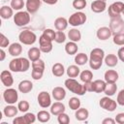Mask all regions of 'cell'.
Listing matches in <instances>:
<instances>
[{
  "label": "cell",
  "instance_id": "9c48e42d",
  "mask_svg": "<svg viewBox=\"0 0 124 124\" xmlns=\"http://www.w3.org/2000/svg\"><path fill=\"white\" fill-rule=\"evenodd\" d=\"M3 99L8 105H14L17 102L18 94L17 91L14 88H8L3 92Z\"/></svg>",
  "mask_w": 124,
  "mask_h": 124
},
{
  "label": "cell",
  "instance_id": "f6af8a7d",
  "mask_svg": "<svg viewBox=\"0 0 124 124\" xmlns=\"http://www.w3.org/2000/svg\"><path fill=\"white\" fill-rule=\"evenodd\" d=\"M55 31L54 30H52V29H50V28H46V29H45L44 31H43V34L45 35V36H46L48 39H50L51 41H54V39H55Z\"/></svg>",
  "mask_w": 124,
  "mask_h": 124
},
{
  "label": "cell",
  "instance_id": "f1b7e54d",
  "mask_svg": "<svg viewBox=\"0 0 124 124\" xmlns=\"http://www.w3.org/2000/svg\"><path fill=\"white\" fill-rule=\"evenodd\" d=\"M51 72H52V75L54 77H62L65 73V68L63 66V64L61 63H55L53 66H52V69H51Z\"/></svg>",
  "mask_w": 124,
  "mask_h": 124
},
{
  "label": "cell",
  "instance_id": "d590c367",
  "mask_svg": "<svg viewBox=\"0 0 124 124\" xmlns=\"http://www.w3.org/2000/svg\"><path fill=\"white\" fill-rule=\"evenodd\" d=\"M37 119L42 122V123H46L47 121H49L50 119V113L46 110H40L37 114Z\"/></svg>",
  "mask_w": 124,
  "mask_h": 124
},
{
  "label": "cell",
  "instance_id": "91938a15",
  "mask_svg": "<svg viewBox=\"0 0 124 124\" xmlns=\"http://www.w3.org/2000/svg\"><path fill=\"white\" fill-rule=\"evenodd\" d=\"M103 1H107V0H103Z\"/></svg>",
  "mask_w": 124,
  "mask_h": 124
},
{
  "label": "cell",
  "instance_id": "cb8c5ba5",
  "mask_svg": "<svg viewBox=\"0 0 124 124\" xmlns=\"http://www.w3.org/2000/svg\"><path fill=\"white\" fill-rule=\"evenodd\" d=\"M68 24H69L68 20L65 17H62V16L57 17L54 20V26L58 31H64L68 27Z\"/></svg>",
  "mask_w": 124,
  "mask_h": 124
},
{
  "label": "cell",
  "instance_id": "277c9868",
  "mask_svg": "<svg viewBox=\"0 0 124 124\" xmlns=\"http://www.w3.org/2000/svg\"><path fill=\"white\" fill-rule=\"evenodd\" d=\"M30 14L26 11H19L17 12L15 16H14V22L16 23V26L18 27H22L27 25L30 22Z\"/></svg>",
  "mask_w": 124,
  "mask_h": 124
},
{
  "label": "cell",
  "instance_id": "7402d4cb",
  "mask_svg": "<svg viewBox=\"0 0 124 124\" xmlns=\"http://www.w3.org/2000/svg\"><path fill=\"white\" fill-rule=\"evenodd\" d=\"M41 52H42V51H41L40 47L33 46V47L29 48L28 53H27V54H28V59H29L31 62L40 59V57H41Z\"/></svg>",
  "mask_w": 124,
  "mask_h": 124
},
{
  "label": "cell",
  "instance_id": "6f0895ef",
  "mask_svg": "<svg viewBox=\"0 0 124 124\" xmlns=\"http://www.w3.org/2000/svg\"><path fill=\"white\" fill-rule=\"evenodd\" d=\"M46 4H48V5H54V4H56L57 3V1L58 0H43Z\"/></svg>",
  "mask_w": 124,
  "mask_h": 124
},
{
  "label": "cell",
  "instance_id": "52a82bcc",
  "mask_svg": "<svg viewBox=\"0 0 124 124\" xmlns=\"http://www.w3.org/2000/svg\"><path fill=\"white\" fill-rule=\"evenodd\" d=\"M85 21H86V16L82 12L74 13L72 16H70V17L68 19V22L70 23V25H72L74 27L82 25L83 23H85Z\"/></svg>",
  "mask_w": 124,
  "mask_h": 124
},
{
  "label": "cell",
  "instance_id": "9f6ffc18",
  "mask_svg": "<svg viewBox=\"0 0 124 124\" xmlns=\"http://www.w3.org/2000/svg\"><path fill=\"white\" fill-rule=\"evenodd\" d=\"M5 57H6V52L4 51L3 48H1V50H0V61H4Z\"/></svg>",
  "mask_w": 124,
  "mask_h": 124
},
{
  "label": "cell",
  "instance_id": "4316f807",
  "mask_svg": "<svg viewBox=\"0 0 124 124\" xmlns=\"http://www.w3.org/2000/svg\"><path fill=\"white\" fill-rule=\"evenodd\" d=\"M13 8L9 6H2L0 9V16L3 19H9L14 16Z\"/></svg>",
  "mask_w": 124,
  "mask_h": 124
},
{
  "label": "cell",
  "instance_id": "e0dca14e",
  "mask_svg": "<svg viewBox=\"0 0 124 124\" xmlns=\"http://www.w3.org/2000/svg\"><path fill=\"white\" fill-rule=\"evenodd\" d=\"M51 95L54 98V100H56V101H62L66 97V91H65V89L63 87L56 86V87H54L52 89Z\"/></svg>",
  "mask_w": 124,
  "mask_h": 124
},
{
  "label": "cell",
  "instance_id": "836d02e7",
  "mask_svg": "<svg viewBox=\"0 0 124 124\" xmlns=\"http://www.w3.org/2000/svg\"><path fill=\"white\" fill-rule=\"evenodd\" d=\"M79 78L82 82H88V81H92L93 78V74L91 71L89 70H84L79 74Z\"/></svg>",
  "mask_w": 124,
  "mask_h": 124
},
{
  "label": "cell",
  "instance_id": "d6a6232c",
  "mask_svg": "<svg viewBox=\"0 0 124 124\" xmlns=\"http://www.w3.org/2000/svg\"><path fill=\"white\" fill-rule=\"evenodd\" d=\"M88 60H89L88 56H87L85 53H83V52L78 53V54H76V56H75V62H76V64L78 65V66L84 65L86 62H88Z\"/></svg>",
  "mask_w": 124,
  "mask_h": 124
},
{
  "label": "cell",
  "instance_id": "8992f818",
  "mask_svg": "<svg viewBox=\"0 0 124 124\" xmlns=\"http://www.w3.org/2000/svg\"><path fill=\"white\" fill-rule=\"evenodd\" d=\"M109 29L111 30L112 35H115V34H118V33H122L124 31V21H123V19L120 16L110 18Z\"/></svg>",
  "mask_w": 124,
  "mask_h": 124
},
{
  "label": "cell",
  "instance_id": "d6986e66",
  "mask_svg": "<svg viewBox=\"0 0 124 124\" xmlns=\"http://www.w3.org/2000/svg\"><path fill=\"white\" fill-rule=\"evenodd\" d=\"M33 89V83L28 80V79H24V80H21L19 83H18V90L23 93V94H26V93H29L31 90Z\"/></svg>",
  "mask_w": 124,
  "mask_h": 124
},
{
  "label": "cell",
  "instance_id": "816d5d0a",
  "mask_svg": "<svg viewBox=\"0 0 124 124\" xmlns=\"http://www.w3.org/2000/svg\"><path fill=\"white\" fill-rule=\"evenodd\" d=\"M13 123H14V124H27L26 121H25L24 116H18V117H16V118L13 120Z\"/></svg>",
  "mask_w": 124,
  "mask_h": 124
},
{
  "label": "cell",
  "instance_id": "484cf974",
  "mask_svg": "<svg viewBox=\"0 0 124 124\" xmlns=\"http://www.w3.org/2000/svg\"><path fill=\"white\" fill-rule=\"evenodd\" d=\"M75 116H76V119L78 120V121H84L88 118L89 116V111L85 108H79L76 110V113H75Z\"/></svg>",
  "mask_w": 124,
  "mask_h": 124
},
{
  "label": "cell",
  "instance_id": "44dd1931",
  "mask_svg": "<svg viewBox=\"0 0 124 124\" xmlns=\"http://www.w3.org/2000/svg\"><path fill=\"white\" fill-rule=\"evenodd\" d=\"M65 106L61 102H55L50 106V113L53 115H59L62 112H65Z\"/></svg>",
  "mask_w": 124,
  "mask_h": 124
},
{
  "label": "cell",
  "instance_id": "2e32d148",
  "mask_svg": "<svg viewBox=\"0 0 124 124\" xmlns=\"http://www.w3.org/2000/svg\"><path fill=\"white\" fill-rule=\"evenodd\" d=\"M107 9V4H106V1H103V0H95L91 3V10L94 12V13H103L105 10Z\"/></svg>",
  "mask_w": 124,
  "mask_h": 124
},
{
  "label": "cell",
  "instance_id": "f35d334b",
  "mask_svg": "<svg viewBox=\"0 0 124 124\" xmlns=\"http://www.w3.org/2000/svg\"><path fill=\"white\" fill-rule=\"evenodd\" d=\"M112 41L117 46H124V32L113 35Z\"/></svg>",
  "mask_w": 124,
  "mask_h": 124
},
{
  "label": "cell",
  "instance_id": "e575fe53",
  "mask_svg": "<svg viewBox=\"0 0 124 124\" xmlns=\"http://www.w3.org/2000/svg\"><path fill=\"white\" fill-rule=\"evenodd\" d=\"M116 90H117V85L115 83H107L104 93L107 96L110 97V96H113L116 93Z\"/></svg>",
  "mask_w": 124,
  "mask_h": 124
},
{
  "label": "cell",
  "instance_id": "681fc988",
  "mask_svg": "<svg viewBox=\"0 0 124 124\" xmlns=\"http://www.w3.org/2000/svg\"><path fill=\"white\" fill-rule=\"evenodd\" d=\"M116 102L118 105L120 106H124V89L120 90L118 95H117V99H116Z\"/></svg>",
  "mask_w": 124,
  "mask_h": 124
},
{
  "label": "cell",
  "instance_id": "11a10c76",
  "mask_svg": "<svg viewBox=\"0 0 124 124\" xmlns=\"http://www.w3.org/2000/svg\"><path fill=\"white\" fill-rule=\"evenodd\" d=\"M103 124H114L115 123V119H112V118H105L103 121H102Z\"/></svg>",
  "mask_w": 124,
  "mask_h": 124
},
{
  "label": "cell",
  "instance_id": "5bb4252c",
  "mask_svg": "<svg viewBox=\"0 0 124 124\" xmlns=\"http://www.w3.org/2000/svg\"><path fill=\"white\" fill-rule=\"evenodd\" d=\"M0 78H1L2 83L6 87H10L14 83V78H13V76H12V74H11L10 71H7V70L2 71L1 72V75H0Z\"/></svg>",
  "mask_w": 124,
  "mask_h": 124
},
{
  "label": "cell",
  "instance_id": "8fae6325",
  "mask_svg": "<svg viewBox=\"0 0 124 124\" xmlns=\"http://www.w3.org/2000/svg\"><path fill=\"white\" fill-rule=\"evenodd\" d=\"M39 47L41 49L42 52L45 53H48L52 50V41L50 39H48L46 36H45L44 34H42L39 38Z\"/></svg>",
  "mask_w": 124,
  "mask_h": 124
},
{
  "label": "cell",
  "instance_id": "ba28073f",
  "mask_svg": "<svg viewBox=\"0 0 124 124\" xmlns=\"http://www.w3.org/2000/svg\"><path fill=\"white\" fill-rule=\"evenodd\" d=\"M124 8V3L118 1V2H114L112 4H110L108 6V16L110 18L112 17H118L120 16V15L122 14Z\"/></svg>",
  "mask_w": 124,
  "mask_h": 124
},
{
  "label": "cell",
  "instance_id": "7a4b0ae2",
  "mask_svg": "<svg viewBox=\"0 0 124 124\" xmlns=\"http://www.w3.org/2000/svg\"><path fill=\"white\" fill-rule=\"evenodd\" d=\"M30 68V62L29 59L24 58V57H16L12 59L9 63V69L12 72L15 73H23L28 71Z\"/></svg>",
  "mask_w": 124,
  "mask_h": 124
},
{
  "label": "cell",
  "instance_id": "ac0fdd59",
  "mask_svg": "<svg viewBox=\"0 0 124 124\" xmlns=\"http://www.w3.org/2000/svg\"><path fill=\"white\" fill-rule=\"evenodd\" d=\"M104 78L107 83H115L118 79V73L114 70H108L105 73Z\"/></svg>",
  "mask_w": 124,
  "mask_h": 124
},
{
  "label": "cell",
  "instance_id": "603a6c76",
  "mask_svg": "<svg viewBox=\"0 0 124 124\" xmlns=\"http://www.w3.org/2000/svg\"><path fill=\"white\" fill-rule=\"evenodd\" d=\"M18 111H19L18 108L14 106V105H8L3 109V113L6 117H15L17 114Z\"/></svg>",
  "mask_w": 124,
  "mask_h": 124
},
{
  "label": "cell",
  "instance_id": "30bf717a",
  "mask_svg": "<svg viewBox=\"0 0 124 124\" xmlns=\"http://www.w3.org/2000/svg\"><path fill=\"white\" fill-rule=\"evenodd\" d=\"M99 105H100V107H101L102 108H104L105 110H108V111H114L115 108H116V107H117V102H115L114 100L110 99L109 96H106V97L101 98Z\"/></svg>",
  "mask_w": 124,
  "mask_h": 124
},
{
  "label": "cell",
  "instance_id": "7c38bea8",
  "mask_svg": "<svg viewBox=\"0 0 124 124\" xmlns=\"http://www.w3.org/2000/svg\"><path fill=\"white\" fill-rule=\"evenodd\" d=\"M38 103L41 108H46L51 106V98L50 95L46 91H42L38 95Z\"/></svg>",
  "mask_w": 124,
  "mask_h": 124
},
{
  "label": "cell",
  "instance_id": "c3c4849f",
  "mask_svg": "<svg viewBox=\"0 0 124 124\" xmlns=\"http://www.w3.org/2000/svg\"><path fill=\"white\" fill-rule=\"evenodd\" d=\"M43 75H44V72H40V71H35V70H32L31 72V77L33 79L35 80H39L43 78Z\"/></svg>",
  "mask_w": 124,
  "mask_h": 124
},
{
  "label": "cell",
  "instance_id": "4dcf8cb0",
  "mask_svg": "<svg viewBox=\"0 0 124 124\" xmlns=\"http://www.w3.org/2000/svg\"><path fill=\"white\" fill-rule=\"evenodd\" d=\"M66 73L68 75L69 78H77L78 76H79L80 74V70L78 68V65H71L68 67V69L66 70Z\"/></svg>",
  "mask_w": 124,
  "mask_h": 124
},
{
  "label": "cell",
  "instance_id": "74e56055",
  "mask_svg": "<svg viewBox=\"0 0 124 124\" xmlns=\"http://www.w3.org/2000/svg\"><path fill=\"white\" fill-rule=\"evenodd\" d=\"M69 107L73 110H77L80 108V100L77 97H72L69 100Z\"/></svg>",
  "mask_w": 124,
  "mask_h": 124
},
{
  "label": "cell",
  "instance_id": "6da1fadb",
  "mask_svg": "<svg viewBox=\"0 0 124 124\" xmlns=\"http://www.w3.org/2000/svg\"><path fill=\"white\" fill-rule=\"evenodd\" d=\"M105 58V51L102 48L96 47L93 48L90 52V56H89V66L92 70H98L101 68L102 64H103V60Z\"/></svg>",
  "mask_w": 124,
  "mask_h": 124
},
{
  "label": "cell",
  "instance_id": "ab89813d",
  "mask_svg": "<svg viewBox=\"0 0 124 124\" xmlns=\"http://www.w3.org/2000/svg\"><path fill=\"white\" fill-rule=\"evenodd\" d=\"M24 5L23 0H11V7L16 11H20Z\"/></svg>",
  "mask_w": 124,
  "mask_h": 124
},
{
  "label": "cell",
  "instance_id": "ffe728a7",
  "mask_svg": "<svg viewBox=\"0 0 124 124\" xmlns=\"http://www.w3.org/2000/svg\"><path fill=\"white\" fill-rule=\"evenodd\" d=\"M9 53L14 57H18L22 52V46L18 43H13L9 46Z\"/></svg>",
  "mask_w": 124,
  "mask_h": 124
},
{
  "label": "cell",
  "instance_id": "60d3db41",
  "mask_svg": "<svg viewBox=\"0 0 124 124\" xmlns=\"http://www.w3.org/2000/svg\"><path fill=\"white\" fill-rule=\"evenodd\" d=\"M73 7L76 10L80 11L86 7V0H74L73 1Z\"/></svg>",
  "mask_w": 124,
  "mask_h": 124
},
{
  "label": "cell",
  "instance_id": "4fadbf2b",
  "mask_svg": "<svg viewBox=\"0 0 124 124\" xmlns=\"http://www.w3.org/2000/svg\"><path fill=\"white\" fill-rule=\"evenodd\" d=\"M25 7L29 14H35L41 7V0H26Z\"/></svg>",
  "mask_w": 124,
  "mask_h": 124
},
{
  "label": "cell",
  "instance_id": "f546056e",
  "mask_svg": "<svg viewBox=\"0 0 124 124\" xmlns=\"http://www.w3.org/2000/svg\"><path fill=\"white\" fill-rule=\"evenodd\" d=\"M78 45L76 44V42H68L66 45H65V51L69 54V55H74L78 52Z\"/></svg>",
  "mask_w": 124,
  "mask_h": 124
},
{
  "label": "cell",
  "instance_id": "680465c9",
  "mask_svg": "<svg viewBox=\"0 0 124 124\" xmlns=\"http://www.w3.org/2000/svg\"><path fill=\"white\" fill-rule=\"evenodd\" d=\"M122 15L124 16V8H123V11H122Z\"/></svg>",
  "mask_w": 124,
  "mask_h": 124
},
{
  "label": "cell",
  "instance_id": "bcb514c9",
  "mask_svg": "<svg viewBox=\"0 0 124 124\" xmlns=\"http://www.w3.org/2000/svg\"><path fill=\"white\" fill-rule=\"evenodd\" d=\"M23 116H24L25 121H26V123H27V124L34 123V122H35V120H36V117H37V116H36L34 113H32V112H26Z\"/></svg>",
  "mask_w": 124,
  "mask_h": 124
},
{
  "label": "cell",
  "instance_id": "db71d44e",
  "mask_svg": "<svg viewBox=\"0 0 124 124\" xmlns=\"http://www.w3.org/2000/svg\"><path fill=\"white\" fill-rule=\"evenodd\" d=\"M117 57H118V59H120L122 62H124V46H122V47H120V48L118 49Z\"/></svg>",
  "mask_w": 124,
  "mask_h": 124
},
{
  "label": "cell",
  "instance_id": "f907efd6",
  "mask_svg": "<svg viewBox=\"0 0 124 124\" xmlns=\"http://www.w3.org/2000/svg\"><path fill=\"white\" fill-rule=\"evenodd\" d=\"M115 122L118 124H124V112L117 113L115 116Z\"/></svg>",
  "mask_w": 124,
  "mask_h": 124
},
{
  "label": "cell",
  "instance_id": "9a60e30c",
  "mask_svg": "<svg viewBox=\"0 0 124 124\" xmlns=\"http://www.w3.org/2000/svg\"><path fill=\"white\" fill-rule=\"evenodd\" d=\"M111 36H112V32L109 29V27L103 26L97 30V38L101 41H106V40L109 39Z\"/></svg>",
  "mask_w": 124,
  "mask_h": 124
},
{
  "label": "cell",
  "instance_id": "b9f144b4",
  "mask_svg": "<svg viewBox=\"0 0 124 124\" xmlns=\"http://www.w3.org/2000/svg\"><path fill=\"white\" fill-rule=\"evenodd\" d=\"M17 108H18V110H19V111H21V112H27V110H28L29 108H30V105H29V103H28L27 101L22 100V101H20V102L18 103Z\"/></svg>",
  "mask_w": 124,
  "mask_h": 124
},
{
  "label": "cell",
  "instance_id": "8d00e7d4",
  "mask_svg": "<svg viewBox=\"0 0 124 124\" xmlns=\"http://www.w3.org/2000/svg\"><path fill=\"white\" fill-rule=\"evenodd\" d=\"M32 70L44 72L45 71V62L42 59H38L32 62Z\"/></svg>",
  "mask_w": 124,
  "mask_h": 124
},
{
  "label": "cell",
  "instance_id": "1f68e13d",
  "mask_svg": "<svg viewBox=\"0 0 124 124\" xmlns=\"http://www.w3.org/2000/svg\"><path fill=\"white\" fill-rule=\"evenodd\" d=\"M105 62H106V65L107 66H108V67H114L118 63V57L115 54H112V53L108 54L105 57Z\"/></svg>",
  "mask_w": 124,
  "mask_h": 124
},
{
  "label": "cell",
  "instance_id": "5b68a950",
  "mask_svg": "<svg viewBox=\"0 0 124 124\" xmlns=\"http://www.w3.org/2000/svg\"><path fill=\"white\" fill-rule=\"evenodd\" d=\"M18 40L23 45L31 46L37 41V36H36V34L34 32L30 31V30H23V31H21L19 33Z\"/></svg>",
  "mask_w": 124,
  "mask_h": 124
},
{
  "label": "cell",
  "instance_id": "ee69618b",
  "mask_svg": "<svg viewBox=\"0 0 124 124\" xmlns=\"http://www.w3.org/2000/svg\"><path fill=\"white\" fill-rule=\"evenodd\" d=\"M57 116H58V117H57L58 123H60V124H68V123L70 122V117H69V115H68L67 113H65V112L60 113V114L57 115Z\"/></svg>",
  "mask_w": 124,
  "mask_h": 124
},
{
  "label": "cell",
  "instance_id": "d4e9b609",
  "mask_svg": "<svg viewBox=\"0 0 124 124\" xmlns=\"http://www.w3.org/2000/svg\"><path fill=\"white\" fill-rule=\"evenodd\" d=\"M93 82V92L95 93H102L105 91L107 82L106 80H102V79H96Z\"/></svg>",
  "mask_w": 124,
  "mask_h": 124
},
{
  "label": "cell",
  "instance_id": "83f0119b",
  "mask_svg": "<svg viewBox=\"0 0 124 124\" xmlns=\"http://www.w3.org/2000/svg\"><path fill=\"white\" fill-rule=\"evenodd\" d=\"M68 38L70 39V41L72 42H79L81 39V33L78 29L76 28H72L70 29V31L68 32Z\"/></svg>",
  "mask_w": 124,
  "mask_h": 124
},
{
  "label": "cell",
  "instance_id": "3957f363",
  "mask_svg": "<svg viewBox=\"0 0 124 124\" xmlns=\"http://www.w3.org/2000/svg\"><path fill=\"white\" fill-rule=\"evenodd\" d=\"M65 86L68 90H70L71 92H73V93H75L78 96H82L86 92V90L84 88V85L80 84L79 82H78L73 78H69L68 79L65 80Z\"/></svg>",
  "mask_w": 124,
  "mask_h": 124
},
{
  "label": "cell",
  "instance_id": "7dc6e473",
  "mask_svg": "<svg viewBox=\"0 0 124 124\" xmlns=\"http://www.w3.org/2000/svg\"><path fill=\"white\" fill-rule=\"evenodd\" d=\"M9 44H10L9 39H8L3 33H1V34H0V46H1V48L7 47V46H9Z\"/></svg>",
  "mask_w": 124,
  "mask_h": 124
},
{
  "label": "cell",
  "instance_id": "7bdbcfd3",
  "mask_svg": "<svg viewBox=\"0 0 124 124\" xmlns=\"http://www.w3.org/2000/svg\"><path fill=\"white\" fill-rule=\"evenodd\" d=\"M54 41L57 43V44H62L66 41V35L63 31H57L55 33V39Z\"/></svg>",
  "mask_w": 124,
  "mask_h": 124
},
{
  "label": "cell",
  "instance_id": "f5cc1de1",
  "mask_svg": "<svg viewBox=\"0 0 124 124\" xmlns=\"http://www.w3.org/2000/svg\"><path fill=\"white\" fill-rule=\"evenodd\" d=\"M84 88L86 90V92H93V82L92 81H88V82H84Z\"/></svg>",
  "mask_w": 124,
  "mask_h": 124
}]
</instances>
